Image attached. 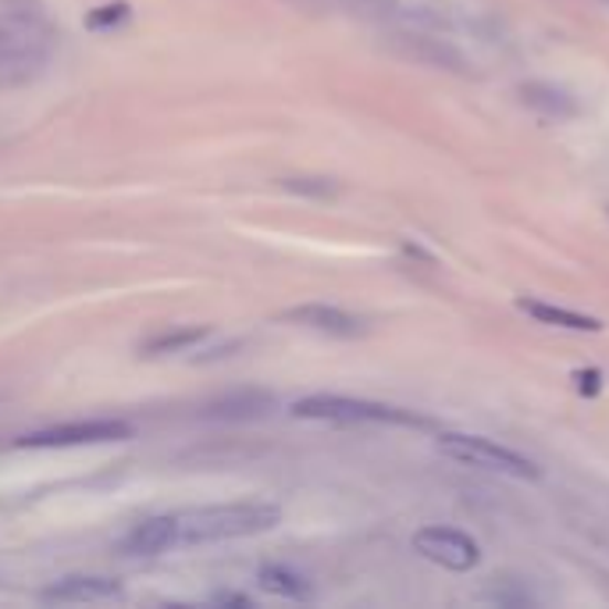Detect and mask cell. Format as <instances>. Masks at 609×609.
Wrapping results in <instances>:
<instances>
[{"label": "cell", "instance_id": "cell-16", "mask_svg": "<svg viewBox=\"0 0 609 609\" xmlns=\"http://www.w3.org/2000/svg\"><path fill=\"white\" fill-rule=\"evenodd\" d=\"M282 189L300 192V197H317V200H328L339 192V186L332 179H282Z\"/></svg>", "mask_w": 609, "mask_h": 609}, {"label": "cell", "instance_id": "cell-15", "mask_svg": "<svg viewBox=\"0 0 609 609\" xmlns=\"http://www.w3.org/2000/svg\"><path fill=\"white\" fill-rule=\"evenodd\" d=\"M207 339V328L200 325H186V328H168V332H157L154 339H147L139 346L143 357H165V353H182L189 346H197Z\"/></svg>", "mask_w": 609, "mask_h": 609}, {"label": "cell", "instance_id": "cell-8", "mask_svg": "<svg viewBox=\"0 0 609 609\" xmlns=\"http://www.w3.org/2000/svg\"><path fill=\"white\" fill-rule=\"evenodd\" d=\"M275 410H279V399L267 389H232L211 399V403L200 410V417L221 424H250V421H264V417H271Z\"/></svg>", "mask_w": 609, "mask_h": 609}, {"label": "cell", "instance_id": "cell-13", "mask_svg": "<svg viewBox=\"0 0 609 609\" xmlns=\"http://www.w3.org/2000/svg\"><path fill=\"white\" fill-rule=\"evenodd\" d=\"M517 307L524 314H532L538 325H553V328H567V332H602V321L591 314H577L567 307H556V303H542V300H517Z\"/></svg>", "mask_w": 609, "mask_h": 609}, {"label": "cell", "instance_id": "cell-10", "mask_svg": "<svg viewBox=\"0 0 609 609\" xmlns=\"http://www.w3.org/2000/svg\"><path fill=\"white\" fill-rule=\"evenodd\" d=\"M122 585L115 577H96V574H72L64 581H54L51 588H43V602H104L118 599Z\"/></svg>", "mask_w": 609, "mask_h": 609}, {"label": "cell", "instance_id": "cell-2", "mask_svg": "<svg viewBox=\"0 0 609 609\" xmlns=\"http://www.w3.org/2000/svg\"><path fill=\"white\" fill-rule=\"evenodd\" d=\"M179 542L207 545V542H232L264 535L282 521V510L275 503H218L179 513Z\"/></svg>", "mask_w": 609, "mask_h": 609}, {"label": "cell", "instance_id": "cell-14", "mask_svg": "<svg viewBox=\"0 0 609 609\" xmlns=\"http://www.w3.org/2000/svg\"><path fill=\"white\" fill-rule=\"evenodd\" d=\"M521 101L527 107L542 111L545 118H574L577 115L574 96L564 86H553V83H524L521 86Z\"/></svg>", "mask_w": 609, "mask_h": 609}, {"label": "cell", "instance_id": "cell-12", "mask_svg": "<svg viewBox=\"0 0 609 609\" xmlns=\"http://www.w3.org/2000/svg\"><path fill=\"white\" fill-rule=\"evenodd\" d=\"M256 581H261V588L271 591V596L288 599V602H311L314 599V585L293 567L264 564L261 570H256Z\"/></svg>", "mask_w": 609, "mask_h": 609}, {"label": "cell", "instance_id": "cell-1", "mask_svg": "<svg viewBox=\"0 0 609 609\" xmlns=\"http://www.w3.org/2000/svg\"><path fill=\"white\" fill-rule=\"evenodd\" d=\"M51 61V40L40 11L0 8V90L32 83Z\"/></svg>", "mask_w": 609, "mask_h": 609}, {"label": "cell", "instance_id": "cell-11", "mask_svg": "<svg viewBox=\"0 0 609 609\" xmlns=\"http://www.w3.org/2000/svg\"><path fill=\"white\" fill-rule=\"evenodd\" d=\"M175 542H179V521L154 517V521H143L136 532L125 538V553L128 556H157V553H168Z\"/></svg>", "mask_w": 609, "mask_h": 609}, {"label": "cell", "instance_id": "cell-5", "mask_svg": "<svg viewBox=\"0 0 609 609\" xmlns=\"http://www.w3.org/2000/svg\"><path fill=\"white\" fill-rule=\"evenodd\" d=\"M133 439V424L115 421V417H96V421H69L19 439L25 449H72V445H104Z\"/></svg>", "mask_w": 609, "mask_h": 609}, {"label": "cell", "instance_id": "cell-18", "mask_svg": "<svg viewBox=\"0 0 609 609\" xmlns=\"http://www.w3.org/2000/svg\"><path fill=\"white\" fill-rule=\"evenodd\" d=\"M577 389H581V392H599V375L596 371L577 375Z\"/></svg>", "mask_w": 609, "mask_h": 609}, {"label": "cell", "instance_id": "cell-7", "mask_svg": "<svg viewBox=\"0 0 609 609\" xmlns=\"http://www.w3.org/2000/svg\"><path fill=\"white\" fill-rule=\"evenodd\" d=\"M389 43L399 57H407L413 64H428V69H439V72H468V57L449 40L428 36V32L403 29V32H392Z\"/></svg>", "mask_w": 609, "mask_h": 609}, {"label": "cell", "instance_id": "cell-3", "mask_svg": "<svg viewBox=\"0 0 609 609\" xmlns=\"http://www.w3.org/2000/svg\"><path fill=\"white\" fill-rule=\"evenodd\" d=\"M293 413L303 421H332V424H403V428H431L428 417L389 407V403H371V399H353V396H307L296 399Z\"/></svg>", "mask_w": 609, "mask_h": 609}, {"label": "cell", "instance_id": "cell-17", "mask_svg": "<svg viewBox=\"0 0 609 609\" xmlns=\"http://www.w3.org/2000/svg\"><path fill=\"white\" fill-rule=\"evenodd\" d=\"M128 19V4H107V8H96L86 14V25L96 29V32H104V29H115Z\"/></svg>", "mask_w": 609, "mask_h": 609}, {"label": "cell", "instance_id": "cell-4", "mask_svg": "<svg viewBox=\"0 0 609 609\" xmlns=\"http://www.w3.org/2000/svg\"><path fill=\"white\" fill-rule=\"evenodd\" d=\"M439 449H442V456L456 460V463H468V468H481V471L521 477V481H538L542 477L535 460H527V456L517 453V449L500 445V442H492V439H481V435H463V431H442V435H439Z\"/></svg>", "mask_w": 609, "mask_h": 609}, {"label": "cell", "instance_id": "cell-6", "mask_svg": "<svg viewBox=\"0 0 609 609\" xmlns=\"http://www.w3.org/2000/svg\"><path fill=\"white\" fill-rule=\"evenodd\" d=\"M413 549L421 553L431 564H439L445 570H474L481 564V545L456 532V527H421V532L413 535Z\"/></svg>", "mask_w": 609, "mask_h": 609}, {"label": "cell", "instance_id": "cell-9", "mask_svg": "<svg viewBox=\"0 0 609 609\" xmlns=\"http://www.w3.org/2000/svg\"><path fill=\"white\" fill-rule=\"evenodd\" d=\"M288 325H300V328H311L321 335H332V339H357V335L367 332L364 317L349 314L343 307H328V303H300V307L285 311L282 314Z\"/></svg>", "mask_w": 609, "mask_h": 609}]
</instances>
